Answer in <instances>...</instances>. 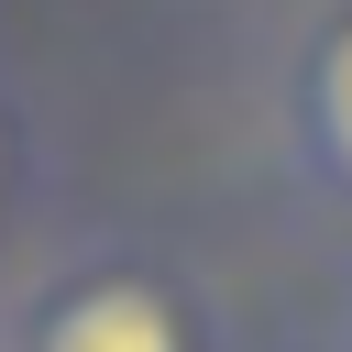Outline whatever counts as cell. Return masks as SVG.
Segmentation results:
<instances>
[{
  "instance_id": "obj_3",
  "label": "cell",
  "mask_w": 352,
  "mask_h": 352,
  "mask_svg": "<svg viewBox=\"0 0 352 352\" xmlns=\"http://www.w3.org/2000/svg\"><path fill=\"white\" fill-rule=\"evenodd\" d=\"M11 198H22V121L0 99V242H11Z\"/></svg>"
},
{
  "instance_id": "obj_4",
  "label": "cell",
  "mask_w": 352,
  "mask_h": 352,
  "mask_svg": "<svg viewBox=\"0 0 352 352\" xmlns=\"http://www.w3.org/2000/svg\"><path fill=\"white\" fill-rule=\"evenodd\" d=\"M341 352H352V297H341Z\"/></svg>"
},
{
  "instance_id": "obj_1",
  "label": "cell",
  "mask_w": 352,
  "mask_h": 352,
  "mask_svg": "<svg viewBox=\"0 0 352 352\" xmlns=\"http://www.w3.org/2000/svg\"><path fill=\"white\" fill-rule=\"evenodd\" d=\"M0 352H220V319H209V297L176 264H154V253H88V264L44 275L11 308Z\"/></svg>"
},
{
  "instance_id": "obj_2",
  "label": "cell",
  "mask_w": 352,
  "mask_h": 352,
  "mask_svg": "<svg viewBox=\"0 0 352 352\" xmlns=\"http://www.w3.org/2000/svg\"><path fill=\"white\" fill-rule=\"evenodd\" d=\"M286 110H297V165L352 209V0L297 44V88H286Z\"/></svg>"
}]
</instances>
